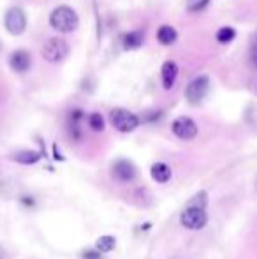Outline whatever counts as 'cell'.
I'll use <instances>...</instances> for the list:
<instances>
[{"instance_id": "5", "label": "cell", "mask_w": 257, "mask_h": 259, "mask_svg": "<svg viewBox=\"0 0 257 259\" xmlns=\"http://www.w3.org/2000/svg\"><path fill=\"white\" fill-rule=\"evenodd\" d=\"M180 222H182L183 228L187 229H202L208 222V215H206L204 208H194V206H185L180 215Z\"/></svg>"}, {"instance_id": "17", "label": "cell", "mask_w": 257, "mask_h": 259, "mask_svg": "<svg viewBox=\"0 0 257 259\" xmlns=\"http://www.w3.org/2000/svg\"><path fill=\"white\" fill-rule=\"evenodd\" d=\"M234 37H236V30L233 27H222L215 35V39L220 45H229L231 41H234Z\"/></svg>"}, {"instance_id": "14", "label": "cell", "mask_w": 257, "mask_h": 259, "mask_svg": "<svg viewBox=\"0 0 257 259\" xmlns=\"http://www.w3.org/2000/svg\"><path fill=\"white\" fill-rule=\"evenodd\" d=\"M144 42V34L141 30H134L129 32L122 37V45H124V50H137L141 48V45Z\"/></svg>"}, {"instance_id": "16", "label": "cell", "mask_w": 257, "mask_h": 259, "mask_svg": "<svg viewBox=\"0 0 257 259\" xmlns=\"http://www.w3.org/2000/svg\"><path fill=\"white\" fill-rule=\"evenodd\" d=\"M115 245H117V240H115V236H111V235L100 236V238L95 242V249L99 250L100 254L111 252V250L115 249Z\"/></svg>"}, {"instance_id": "8", "label": "cell", "mask_w": 257, "mask_h": 259, "mask_svg": "<svg viewBox=\"0 0 257 259\" xmlns=\"http://www.w3.org/2000/svg\"><path fill=\"white\" fill-rule=\"evenodd\" d=\"M111 173H113V177L117 178L118 182H132L134 178L137 177L136 166L127 159L117 160V162L113 164V167H111Z\"/></svg>"}, {"instance_id": "18", "label": "cell", "mask_w": 257, "mask_h": 259, "mask_svg": "<svg viewBox=\"0 0 257 259\" xmlns=\"http://www.w3.org/2000/svg\"><path fill=\"white\" fill-rule=\"evenodd\" d=\"M206 205H208V194L206 191H199L197 194H194L192 198L187 201L185 206H194V208H204L206 210Z\"/></svg>"}, {"instance_id": "12", "label": "cell", "mask_w": 257, "mask_h": 259, "mask_svg": "<svg viewBox=\"0 0 257 259\" xmlns=\"http://www.w3.org/2000/svg\"><path fill=\"white\" fill-rule=\"evenodd\" d=\"M150 173H151V178H153L157 184H166V182H169V178H171V167L164 162H155L153 166H151Z\"/></svg>"}, {"instance_id": "11", "label": "cell", "mask_w": 257, "mask_h": 259, "mask_svg": "<svg viewBox=\"0 0 257 259\" xmlns=\"http://www.w3.org/2000/svg\"><path fill=\"white\" fill-rule=\"evenodd\" d=\"M83 118H85V113H83L81 109H72V111L69 113V134H71V138H74V140H81V136H83V131H81Z\"/></svg>"}, {"instance_id": "6", "label": "cell", "mask_w": 257, "mask_h": 259, "mask_svg": "<svg viewBox=\"0 0 257 259\" xmlns=\"http://www.w3.org/2000/svg\"><path fill=\"white\" fill-rule=\"evenodd\" d=\"M210 89V78L206 74H201L197 78H194L192 81L187 85L185 89V97L190 104H199L206 97Z\"/></svg>"}, {"instance_id": "19", "label": "cell", "mask_w": 257, "mask_h": 259, "mask_svg": "<svg viewBox=\"0 0 257 259\" xmlns=\"http://www.w3.org/2000/svg\"><path fill=\"white\" fill-rule=\"evenodd\" d=\"M88 125H90V129L95 131V133L104 131V125H106V122H104V116L100 115V113H92V115L88 116Z\"/></svg>"}, {"instance_id": "21", "label": "cell", "mask_w": 257, "mask_h": 259, "mask_svg": "<svg viewBox=\"0 0 257 259\" xmlns=\"http://www.w3.org/2000/svg\"><path fill=\"white\" fill-rule=\"evenodd\" d=\"M210 4V0H195L189 6V11H192V13H197V11H202L206 6Z\"/></svg>"}, {"instance_id": "13", "label": "cell", "mask_w": 257, "mask_h": 259, "mask_svg": "<svg viewBox=\"0 0 257 259\" xmlns=\"http://www.w3.org/2000/svg\"><path fill=\"white\" fill-rule=\"evenodd\" d=\"M13 160H16L18 164H23V166H32V164H37L41 160V154L34 150H20L11 157Z\"/></svg>"}, {"instance_id": "2", "label": "cell", "mask_w": 257, "mask_h": 259, "mask_svg": "<svg viewBox=\"0 0 257 259\" xmlns=\"http://www.w3.org/2000/svg\"><path fill=\"white\" fill-rule=\"evenodd\" d=\"M110 122L118 133H132L139 127L141 120L137 115L125 108H115L110 113Z\"/></svg>"}, {"instance_id": "15", "label": "cell", "mask_w": 257, "mask_h": 259, "mask_svg": "<svg viewBox=\"0 0 257 259\" xmlns=\"http://www.w3.org/2000/svg\"><path fill=\"white\" fill-rule=\"evenodd\" d=\"M176 39H178V34H176V30L171 25H162L157 30V41L161 42V45L169 46V45H173Z\"/></svg>"}, {"instance_id": "4", "label": "cell", "mask_w": 257, "mask_h": 259, "mask_svg": "<svg viewBox=\"0 0 257 259\" xmlns=\"http://www.w3.org/2000/svg\"><path fill=\"white\" fill-rule=\"evenodd\" d=\"M4 27L11 35H21L27 30V14L21 7H11L4 16Z\"/></svg>"}, {"instance_id": "20", "label": "cell", "mask_w": 257, "mask_h": 259, "mask_svg": "<svg viewBox=\"0 0 257 259\" xmlns=\"http://www.w3.org/2000/svg\"><path fill=\"white\" fill-rule=\"evenodd\" d=\"M250 62L257 69V32L252 35V41H250Z\"/></svg>"}, {"instance_id": "3", "label": "cell", "mask_w": 257, "mask_h": 259, "mask_svg": "<svg viewBox=\"0 0 257 259\" xmlns=\"http://www.w3.org/2000/svg\"><path fill=\"white\" fill-rule=\"evenodd\" d=\"M41 53L44 57V60H48L49 64H59L69 55V42L60 37H49L42 45Z\"/></svg>"}, {"instance_id": "10", "label": "cell", "mask_w": 257, "mask_h": 259, "mask_svg": "<svg viewBox=\"0 0 257 259\" xmlns=\"http://www.w3.org/2000/svg\"><path fill=\"white\" fill-rule=\"evenodd\" d=\"M178 65H176V62L173 60H166L164 64H162L161 67V79H162V87H164V90H171L173 87H175L176 83V78H178Z\"/></svg>"}, {"instance_id": "9", "label": "cell", "mask_w": 257, "mask_h": 259, "mask_svg": "<svg viewBox=\"0 0 257 259\" xmlns=\"http://www.w3.org/2000/svg\"><path fill=\"white\" fill-rule=\"evenodd\" d=\"M32 65V55L27 50H16L9 55V67L18 74H25Z\"/></svg>"}, {"instance_id": "22", "label": "cell", "mask_w": 257, "mask_h": 259, "mask_svg": "<svg viewBox=\"0 0 257 259\" xmlns=\"http://www.w3.org/2000/svg\"><path fill=\"white\" fill-rule=\"evenodd\" d=\"M83 257H85V259H100V252H99V250H90V252H85V254H83Z\"/></svg>"}, {"instance_id": "1", "label": "cell", "mask_w": 257, "mask_h": 259, "mask_svg": "<svg viewBox=\"0 0 257 259\" xmlns=\"http://www.w3.org/2000/svg\"><path fill=\"white\" fill-rule=\"evenodd\" d=\"M49 25H52L53 30L62 32V34H71V32H74L78 28L79 18L72 7L59 6L49 14Z\"/></svg>"}, {"instance_id": "7", "label": "cell", "mask_w": 257, "mask_h": 259, "mask_svg": "<svg viewBox=\"0 0 257 259\" xmlns=\"http://www.w3.org/2000/svg\"><path fill=\"white\" fill-rule=\"evenodd\" d=\"M171 131L176 138H180V140L190 141L197 136L199 127L190 116H178V118L171 123Z\"/></svg>"}]
</instances>
